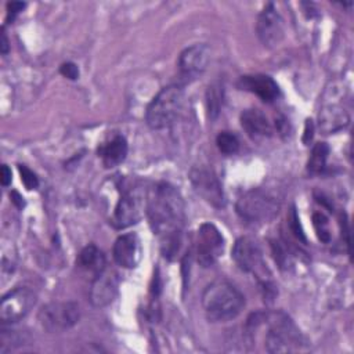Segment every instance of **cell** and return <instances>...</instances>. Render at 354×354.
Returning <instances> with one entry per match:
<instances>
[{
	"label": "cell",
	"instance_id": "cell-4",
	"mask_svg": "<svg viewBox=\"0 0 354 354\" xmlns=\"http://www.w3.org/2000/svg\"><path fill=\"white\" fill-rule=\"evenodd\" d=\"M185 93L180 84H169L152 98L145 112V122L153 130L171 126L183 112Z\"/></svg>",
	"mask_w": 354,
	"mask_h": 354
},
{
	"label": "cell",
	"instance_id": "cell-21",
	"mask_svg": "<svg viewBox=\"0 0 354 354\" xmlns=\"http://www.w3.org/2000/svg\"><path fill=\"white\" fill-rule=\"evenodd\" d=\"M329 155V147L325 142H317L313 149L310 159L307 162V171L308 174H319L325 166H326V159Z\"/></svg>",
	"mask_w": 354,
	"mask_h": 354
},
{
	"label": "cell",
	"instance_id": "cell-17",
	"mask_svg": "<svg viewBox=\"0 0 354 354\" xmlns=\"http://www.w3.org/2000/svg\"><path fill=\"white\" fill-rule=\"evenodd\" d=\"M350 122L346 109L335 102H326L321 106L318 113V126L324 134L337 133Z\"/></svg>",
	"mask_w": 354,
	"mask_h": 354
},
{
	"label": "cell",
	"instance_id": "cell-13",
	"mask_svg": "<svg viewBox=\"0 0 354 354\" xmlns=\"http://www.w3.org/2000/svg\"><path fill=\"white\" fill-rule=\"evenodd\" d=\"M210 50L205 44H194L181 51L178 57V75L183 80L189 82L202 75L209 64Z\"/></svg>",
	"mask_w": 354,
	"mask_h": 354
},
{
	"label": "cell",
	"instance_id": "cell-5",
	"mask_svg": "<svg viewBox=\"0 0 354 354\" xmlns=\"http://www.w3.org/2000/svg\"><path fill=\"white\" fill-rule=\"evenodd\" d=\"M235 210L246 223L264 224L275 218L279 212V202L270 192L253 188L239 196Z\"/></svg>",
	"mask_w": 354,
	"mask_h": 354
},
{
	"label": "cell",
	"instance_id": "cell-22",
	"mask_svg": "<svg viewBox=\"0 0 354 354\" xmlns=\"http://www.w3.org/2000/svg\"><path fill=\"white\" fill-rule=\"evenodd\" d=\"M223 97H224V90L220 83H213L207 87L206 106H207V113L212 119L218 115L220 108L223 105Z\"/></svg>",
	"mask_w": 354,
	"mask_h": 354
},
{
	"label": "cell",
	"instance_id": "cell-27",
	"mask_svg": "<svg viewBox=\"0 0 354 354\" xmlns=\"http://www.w3.org/2000/svg\"><path fill=\"white\" fill-rule=\"evenodd\" d=\"M25 7H26V3H22V1H10V3H7V15H8V18H11V21H12L14 17L17 14H19Z\"/></svg>",
	"mask_w": 354,
	"mask_h": 354
},
{
	"label": "cell",
	"instance_id": "cell-29",
	"mask_svg": "<svg viewBox=\"0 0 354 354\" xmlns=\"http://www.w3.org/2000/svg\"><path fill=\"white\" fill-rule=\"evenodd\" d=\"M0 50L3 54H7L8 51V40H7V36H6V32L4 29L1 30V41H0Z\"/></svg>",
	"mask_w": 354,
	"mask_h": 354
},
{
	"label": "cell",
	"instance_id": "cell-19",
	"mask_svg": "<svg viewBox=\"0 0 354 354\" xmlns=\"http://www.w3.org/2000/svg\"><path fill=\"white\" fill-rule=\"evenodd\" d=\"M127 155V141L123 136H115L98 148V156L102 159L105 167H115L120 165Z\"/></svg>",
	"mask_w": 354,
	"mask_h": 354
},
{
	"label": "cell",
	"instance_id": "cell-26",
	"mask_svg": "<svg viewBox=\"0 0 354 354\" xmlns=\"http://www.w3.org/2000/svg\"><path fill=\"white\" fill-rule=\"evenodd\" d=\"M59 72L62 76L71 79V80H75L79 77V68L73 64V62H65L61 65L59 68Z\"/></svg>",
	"mask_w": 354,
	"mask_h": 354
},
{
	"label": "cell",
	"instance_id": "cell-10",
	"mask_svg": "<svg viewBox=\"0 0 354 354\" xmlns=\"http://www.w3.org/2000/svg\"><path fill=\"white\" fill-rule=\"evenodd\" d=\"M36 303V295L26 286H18L3 296L0 304V319L12 324L22 319Z\"/></svg>",
	"mask_w": 354,
	"mask_h": 354
},
{
	"label": "cell",
	"instance_id": "cell-9",
	"mask_svg": "<svg viewBox=\"0 0 354 354\" xmlns=\"http://www.w3.org/2000/svg\"><path fill=\"white\" fill-rule=\"evenodd\" d=\"M196 261L202 267L213 266L224 252V238L212 223H203L196 232Z\"/></svg>",
	"mask_w": 354,
	"mask_h": 354
},
{
	"label": "cell",
	"instance_id": "cell-24",
	"mask_svg": "<svg viewBox=\"0 0 354 354\" xmlns=\"http://www.w3.org/2000/svg\"><path fill=\"white\" fill-rule=\"evenodd\" d=\"M313 224L317 232V236L321 242L328 243L330 241V232H329V223L324 213L317 212L313 214Z\"/></svg>",
	"mask_w": 354,
	"mask_h": 354
},
{
	"label": "cell",
	"instance_id": "cell-14",
	"mask_svg": "<svg viewBox=\"0 0 354 354\" xmlns=\"http://www.w3.org/2000/svg\"><path fill=\"white\" fill-rule=\"evenodd\" d=\"M118 275L106 267L94 277L90 288V301L95 307H105L113 301L118 293Z\"/></svg>",
	"mask_w": 354,
	"mask_h": 354
},
{
	"label": "cell",
	"instance_id": "cell-2",
	"mask_svg": "<svg viewBox=\"0 0 354 354\" xmlns=\"http://www.w3.org/2000/svg\"><path fill=\"white\" fill-rule=\"evenodd\" d=\"M246 324L264 329V347L268 353H293L306 346L300 329L282 311H257Z\"/></svg>",
	"mask_w": 354,
	"mask_h": 354
},
{
	"label": "cell",
	"instance_id": "cell-16",
	"mask_svg": "<svg viewBox=\"0 0 354 354\" xmlns=\"http://www.w3.org/2000/svg\"><path fill=\"white\" fill-rule=\"evenodd\" d=\"M238 84L242 90L256 94L264 102H272L279 95L277 82L267 75H246L239 79Z\"/></svg>",
	"mask_w": 354,
	"mask_h": 354
},
{
	"label": "cell",
	"instance_id": "cell-18",
	"mask_svg": "<svg viewBox=\"0 0 354 354\" xmlns=\"http://www.w3.org/2000/svg\"><path fill=\"white\" fill-rule=\"evenodd\" d=\"M241 126L253 140L267 138L272 134V126L260 109H245L241 113Z\"/></svg>",
	"mask_w": 354,
	"mask_h": 354
},
{
	"label": "cell",
	"instance_id": "cell-6",
	"mask_svg": "<svg viewBox=\"0 0 354 354\" xmlns=\"http://www.w3.org/2000/svg\"><path fill=\"white\" fill-rule=\"evenodd\" d=\"M80 308L75 301H53L43 306L37 314V321L47 332L57 333L71 329L79 322Z\"/></svg>",
	"mask_w": 354,
	"mask_h": 354
},
{
	"label": "cell",
	"instance_id": "cell-1",
	"mask_svg": "<svg viewBox=\"0 0 354 354\" xmlns=\"http://www.w3.org/2000/svg\"><path fill=\"white\" fill-rule=\"evenodd\" d=\"M147 216L149 225L160 241L165 257L177 254L185 221V205L181 194L169 183L156 184L147 198Z\"/></svg>",
	"mask_w": 354,
	"mask_h": 354
},
{
	"label": "cell",
	"instance_id": "cell-28",
	"mask_svg": "<svg viewBox=\"0 0 354 354\" xmlns=\"http://www.w3.org/2000/svg\"><path fill=\"white\" fill-rule=\"evenodd\" d=\"M0 181H1V185L3 187H7L10 183H11V170L7 165H3L1 166V170H0Z\"/></svg>",
	"mask_w": 354,
	"mask_h": 354
},
{
	"label": "cell",
	"instance_id": "cell-11",
	"mask_svg": "<svg viewBox=\"0 0 354 354\" xmlns=\"http://www.w3.org/2000/svg\"><path fill=\"white\" fill-rule=\"evenodd\" d=\"M189 180L191 184L195 189V192L203 199L206 201L209 205L220 209L224 207L225 205V198H224V192H223V187L221 183L218 181L217 176L202 166L194 167L189 171Z\"/></svg>",
	"mask_w": 354,
	"mask_h": 354
},
{
	"label": "cell",
	"instance_id": "cell-25",
	"mask_svg": "<svg viewBox=\"0 0 354 354\" xmlns=\"http://www.w3.org/2000/svg\"><path fill=\"white\" fill-rule=\"evenodd\" d=\"M18 170L26 189H36L39 187V178L29 167H26L25 165H18Z\"/></svg>",
	"mask_w": 354,
	"mask_h": 354
},
{
	"label": "cell",
	"instance_id": "cell-15",
	"mask_svg": "<svg viewBox=\"0 0 354 354\" xmlns=\"http://www.w3.org/2000/svg\"><path fill=\"white\" fill-rule=\"evenodd\" d=\"M113 260L116 264L124 268H134L141 260V242L137 234L127 232L120 236L113 243Z\"/></svg>",
	"mask_w": 354,
	"mask_h": 354
},
{
	"label": "cell",
	"instance_id": "cell-12",
	"mask_svg": "<svg viewBox=\"0 0 354 354\" xmlns=\"http://www.w3.org/2000/svg\"><path fill=\"white\" fill-rule=\"evenodd\" d=\"M256 32L266 47H277L285 36V24L272 3H268L259 14Z\"/></svg>",
	"mask_w": 354,
	"mask_h": 354
},
{
	"label": "cell",
	"instance_id": "cell-20",
	"mask_svg": "<svg viewBox=\"0 0 354 354\" xmlns=\"http://www.w3.org/2000/svg\"><path fill=\"white\" fill-rule=\"evenodd\" d=\"M76 264L79 268L93 272L95 277L105 268V256L95 245H88L79 253Z\"/></svg>",
	"mask_w": 354,
	"mask_h": 354
},
{
	"label": "cell",
	"instance_id": "cell-8",
	"mask_svg": "<svg viewBox=\"0 0 354 354\" xmlns=\"http://www.w3.org/2000/svg\"><path fill=\"white\" fill-rule=\"evenodd\" d=\"M231 256H232L235 264L245 272L254 274L260 278L267 271V268L264 267V257H263L261 246L252 236L238 238L234 243ZM264 281H266V278H264Z\"/></svg>",
	"mask_w": 354,
	"mask_h": 354
},
{
	"label": "cell",
	"instance_id": "cell-23",
	"mask_svg": "<svg viewBox=\"0 0 354 354\" xmlns=\"http://www.w3.org/2000/svg\"><path fill=\"white\" fill-rule=\"evenodd\" d=\"M216 144L224 155H234L239 149V140L231 131H220L216 137Z\"/></svg>",
	"mask_w": 354,
	"mask_h": 354
},
{
	"label": "cell",
	"instance_id": "cell-3",
	"mask_svg": "<svg viewBox=\"0 0 354 354\" xmlns=\"http://www.w3.org/2000/svg\"><path fill=\"white\" fill-rule=\"evenodd\" d=\"M202 307L210 322H227L241 314L245 307V296L231 282L216 279L205 288Z\"/></svg>",
	"mask_w": 354,
	"mask_h": 354
},
{
	"label": "cell",
	"instance_id": "cell-7",
	"mask_svg": "<svg viewBox=\"0 0 354 354\" xmlns=\"http://www.w3.org/2000/svg\"><path fill=\"white\" fill-rule=\"evenodd\" d=\"M147 198L148 194L141 189V187L127 189L115 206L111 224L115 228L122 230L138 223L147 212Z\"/></svg>",
	"mask_w": 354,
	"mask_h": 354
},
{
	"label": "cell",
	"instance_id": "cell-30",
	"mask_svg": "<svg viewBox=\"0 0 354 354\" xmlns=\"http://www.w3.org/2000/svg\"><path fill=\"white\" fill-rule=\"evenodd\" d=\"M11 199H12V202H14L18 207H22V206H24V201H22V198L18 195V192H12V194H11Z\"/></svg>",
	"mask_w": 354,
	"mask_h": 354
}]
</instances>
